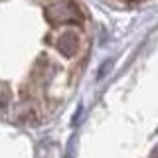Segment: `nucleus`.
<instances>
[{"mask_svg":"<svg viewBox=\"0 0 158 158\" xmlns=\"http://www.w3.org/2000/svg\"><path fill=\"white\" fill-rule=\"evenodd\" d=\"M56 48L63 57H73L79 49V34L75 30H65V32H61L59 38H57V42H56Z\"/></svg>","mask_w":158,"mask_h":158,"instance_id":"obj_1","label":"nucleus"}]
</instances>
